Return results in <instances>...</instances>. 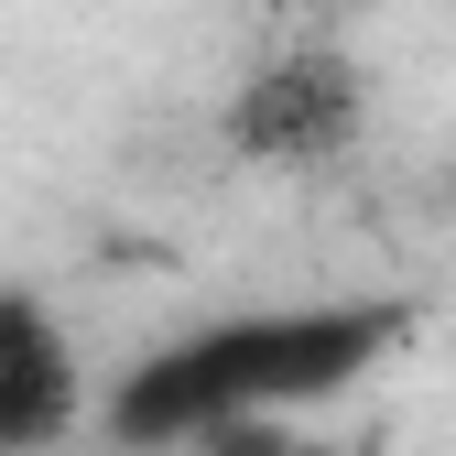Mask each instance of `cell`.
<instances>
[{"label": "cell", "mask_w": 456, "mask_h": 456, "mask_svg": "<svg viewBox=\"0 0 456 456\" xmlns=\"http://www.w3.org/2000/svg\"><path fill=\"white\" fill-rule=\"evenodd\" d=\"M403 348V305H294V315H228L175 348H152L109 391V445H175L207 424H294L305 403H337Z\"/></svg>", "instance_id": "6da1fadb"}, {"label": "cell", "mask_w": 456, "mask_h": 456, "mask_svg": "<svg viewBox=\"0 0 456 456\" xmlns=\"http://www.w3.org/2000/svg\"><path fill=\"white\" fill-rule=\"evenodd\" d=\"M228 142H240L250 163H337L359 142V77H348V54H272V66L228 98Z\"/></svg>", "instance_id": "7a4b0ae2"}, {"label": "cell", "mask_w": 456, "mask_h": 456, "mask_svg": "<svg viewBox=\"0 0 456 456\" xmlns=\"http://www.w3.org/2000/svg\"><path fill=\"white\" fill-rule=\"evenodd\" d=\"M87 380H77V348L33 294H0V456H33L77 424Z\"/></svg>", "instance_id": "3957f363"}, {"label": "cell", "mask_w": 456, "mask_h": 456, "mask_svg": "<svg viewBox=\"0 0 456 456\" xmlns=\"http://www.w3.org/2000/svg\"><path fill=\"white\" fill-rule=\"evenodd\" d=\"M109 456H315V445H294L282 413H261V424H207V435H175V445H109Z\"/></svg>", "instance_id": "277c9868"}]
</instances>
